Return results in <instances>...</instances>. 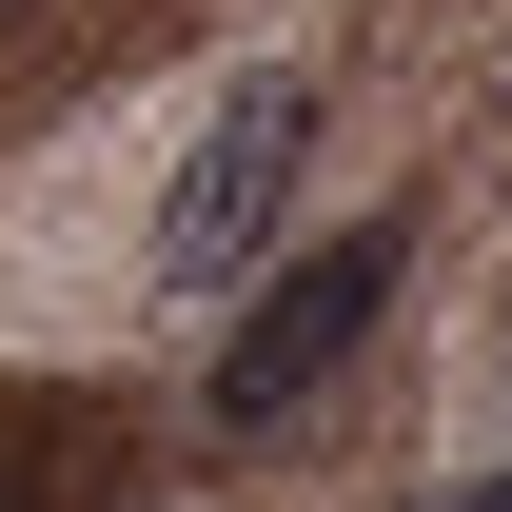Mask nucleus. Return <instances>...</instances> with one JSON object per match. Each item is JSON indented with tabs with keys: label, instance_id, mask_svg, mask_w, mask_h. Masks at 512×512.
<instances>
[{
	"label": "nucleus",
	"instance_id": "nucleus-1",
	"mask_svg": "<svg viewBox=\"0 0 512 512\" xmlns=\"http://www.w3.org/2000/svg\"><path fill=\"white\" fill-rule=\"evenodd\" d=\"M296 158H316V99H296V79H237V99L197 119L178 197H158V276H178V296L256 276V256H276V197H296Z\"/></svg>",
	"mask_w": 512,
	"mask_h": 512
},
{
	"label": "nucleus",
	"instance_id": "nucleus-2",
	"mask_svg": "<svg viewBox=\"0 0 512 512\" xmlns=\"http://www.w3.org/2000/svg\"><path fill=\"white\" fill-rule=\"evenodd\" d=\"M375 316H394V237H316V256H296V276L237 316V355H217V414H237V434L316 414V394H335V355H355Z\"/></svg>",
	"mask_w": 512,
	"mask_h": 512
},
{
	"label": "nucleus",
	"instance_id": "nucleus-3",
	"mask_svg": "<svg viewBox=\"0 0 512 512\" xmlns=\"http://www.w3.org/2000/svg\"><path fill=\"white\" fill-rule=\"evenodd\" d=\"M40 473H60V434H40V414H0V512H40Z\"/></svg>",
	"mask_w": 512,
	"mask_h": 512
},
{
	"label": "nucleus",
	"instance_id": "nucleus-4",
	"mask_svg": "<svg viewBox=\"0 0 512 512\" xmlns=\"http://www.w3.org/2000/svg\"><path fill=\"white\" fill-rule=\"evenodd\" d=\"M453 512H512V473H493V493H453Z\"/></svg>",
	"mask_w": 512,
	"mask_h": 512
}]
</instances>
